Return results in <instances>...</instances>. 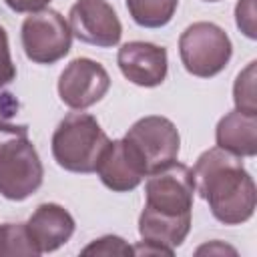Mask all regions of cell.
I'll return each instance as SVG.
<instances>
[{"instance_id":"cell-1","label":"cell","mask_w":257,"mask_h":257,"mask_svg":"<svg viewBox=\"0 0 257 257\" xmlns=\"http://www.w3.org/2000/svg\"><path fill=\"white\" fill-rule=\"evenodd\" d=\"M195 193H199L213 213L225 225H241L249 221L257 205V189L253 177L245 171L241 157L213 147L205 151L191 169Z\"/></svg>"},{"instance_id":"cell-2","label":"cell","mask_w":257,"mask_h":257,"mask_svg":"<svg viewBox=\"0 0 257 257\" xmlns=\"http://www.w3.org/2000/svg\"><path fill=\"white\" fill-rule=\"evenodd\" d=\"M108 143L110 139L92 114L70 112L58 122L52 135V157L64 171L86 175L96 171Z\"/></svg>"},{"instance_id":"cell-3","label":"cell","mask_w":257,"mask_h":257,"mask_svg":"<svg viewBox=\"0 0 257 257\" xmlns=\"http://www.w3.org/2000/svg\"><path fill=\"white\" fill-rule=\"evenodd\" d=\"M179 54L189 74L211 78L229 64L233 44L221 26L213 22H195L181 34Z\"/></svg>"},{"instance_id":"cell-4","label":"cell","mask_w":257,"mask_h":257,"mask_svg":"<svg viewBox=\"0 0 257 257\" xmlns=\"http://www.w3.org/2000/svg\"><path fill=\"white\" fill-rule=\"evenodd\" d=\"M44 169L28 133L0 145V195L10 201H24L42 185Z\"/></svg>"},{"instance_id":"cell-5","label":"cell","mask_w":257,"mask_h":257,"mask_svg":"<svg viewBox=\"0 0 257 257\" xmlns=\"http://www.w3.org/2000/svg\"><path fill=\"white\" fill-rule=\"evenodd\" d=\"M124 143L141 163L147 177L175 163L181 149L177 126L169 118L159 114L139 118L124 135Z\"/></svg>"},{"instance_id":"cell-6","label":"cell","mask_w":257,"mask_h":257,"mask_svg":"<svg viewBox=\"0 0 257 257\" xmlns=\"http://www.w3.org/2000/svg\"><path fill=\"white\" fill-rule=\"evenodd\" d=\"M72 44L68 20L50 8L32 12L22 22V48L36 64H54L64 58Z\"/></svg>"},{"instance_id":"cell-7","label":"cell","mask_w":257,"mask_h":257,"mask_svg":"<svg viewBox=\"0 0 257 257\" xmlns=\"http://www.w3.org/2000/svg\"><path fill=\"white\" fill-rule=\"evenodd\" d=\"M147 207L165 215H187L193 209L195 181L193 173L183 163H171L147 177L145 185Z\"/></svg>"},{"instance_id":"cell-8","label":"cell","mask_w":257,"mask_h":257,"mask_svg":"<svg viewBox=\"0 0 257 257\" xmlns=\"http://www.w3.org/2000/svg\"><path fill=\"white\" fill-rule=\"evenodd\" d=\"M72 36L80 42L110 48L122 36V24L106 0H76L68 12Z\"/></svg>"},{"instance_id":"cell-9","label":"cell","mask_w":257,"mask_h":257,"mask_svg":"<svg viewBox=\"0 0 257 257\" xmlns=\"http://www.w3.org/2000/svg\"><path fill=\"white\" fill-rule=\"evenodd\" d=\"M110 76L102 64L90 58H74L58 78V96L60 100L74 108L84 110L108 92Z\"/></svg>"},{"instance_id":"cell-10","label":"cell","mask_w":257,"mask_h":257,"mask_svg":"<svg viewBox=\"0 0 257 257\" xmlns=\"http://www.w3.org/2000/svg\"><path fill=\"white\" fill-rule=\"evenodd\" d=\"M116 64L126 80L145 88L163 84L169 70L167 50L143 40L122 44L116 54Z\"/></svg>"},{"instance_id":"cell-11","label":"cell","mask_w":257,"mask_h":257,"mask_svg":"<svg viewBox=\"0 0 257 257\" xmlns=\"http://www.w3.org/2000/svg\"><path fill=\"white\" fill-rule=\"evenodd\" d=\"M30 243L38 253H52L62 247L74 233V219L72 215L56 205V203H42L24 223Z\"/></svg>"},{"instance_id":"cell-12","label":"cell","mask_w":257,"mask_h":257,"mask_svg":"<svg viewBox=\"0 0 257 257\" xmlns=\"http://www.w3.org/2000/svg\"><path fill=\"white\" fill-rule=\"evenodd\" d=\"M96 175L100 177L102 185L114 193H128L137 189L143 179L147 177L141 163L124 143V139L110 141L104 153L98 159Z\"/></svg>"},{"instance_id":"cell-13","label":"cell","mask_w":257,"mask_h":257,"mask_svg":"<svg viewBox=\"0 0 257 257\" xmlns=\"http://www.w3.org/2000/svg\"><path fill=\"white\" fill-rule=\"evenodd\" d=\"M217 147L237 155L255 157L257 155V114H247L241 110L227 112L215 131Z\"/></svg>"},{"instance_id":"cell-14","label":"cell","mask_w":257,"mask_h":257,"mask_svg":"<svg viewBox=\"0 0 257 257\" xmlns=\"http://www.w3.org/2000/svg\"><path fill=\"white\" fill-rule=\"evenodd\" d=\"M191 229V213L187 215H165L145 205L139 217V233L143 241L157 243L175 251L189 235Z\"/></svg>"},{"instance_id":"cell-15","label":"cell","mask_w":257,"mask_h":257,"mask_svg":"<svg viewBox=\"0 0 257 257\" xmlns=\"http://www.w3.org/2000/svg\"><path fill=\"white\" fill-rule=\"evenodd\" d=\"M179 0H126L131 18L143 28H161L175 16Z\"/></svg>"},{"instance_id":"cell-16","label":"cell","mask_w":257,"mask_h":257,"mask_svg":"<svg viewBox=\"0 0 257 257\" xmlns=\"http://www.w3.org/2000/svg\"><path fill=\"white\" fill-rule=\"evenodd\" d=\"M255 66L257 62L251 60L235 78L233 84V100L235 108L247 114H257V96H255Z\"/></svg>"},{"instance_id":"cell-17","label":"cell","mask_w":257,"mask_h":257,"mask_svg":"<svg viewBox=\"0 0 257 257\" xmlns=\"http://www.w3.org/2000/svg\"><path fill=\"white\" fill-rule=\"evenodd\" d=\"M2 255H40L30 243L24 223H4L0 227V257Z\"/></svg>"},{"instance_id":"cell-18","label":"cell","mask_w":257,"mask_h":257,"mask_svg":"<svg viewBox=\"0 0 257 257\" xmlns=\"http://www.w3.org/2000/svg\"><path fill=\"white\" fill-rule=\"evenodd\" d=\"M80 255H106L108 257V255H135V253H133V247L124 239L116 235H104L92 241L90 245H86L80 251Z\"/></svg>"},{"instance_id":"cell-19","label":"cell","mask_w":257,"mask_h":257,"mask_svg":"<svg viewBox=\"0 0 257 257\" xmlns=\"http://www.w3.org/2000/svg\"><path fill=\"white\" fill-rule=\"evenodd\" d=\"M235 22L237 28L247 36V38H257V28H255V0H239L235 6Z\"/></svg>"},{"instance_id":"cell-20","label":"cell","mask_w":257,"mask_h":257,"mask_svg":"<svg viewBox=\"0 0 257 257\" xmlns=\"http://www.w3.org/2000/svg\"><path fill=\"white\" fill-rule=\"evenodd\" d=\"M16 78V66L10 56V46H8V34L0 26V88L10 84Z\"/></svg>"},{"instance_id":"cell-21","label":"cell","mask_w":257,"mask_h":257,"mask_svg":"<svg viewBox=\"0 0 257 257\" xmlns=\"http://www.w3.org/2000/svg\"><path fill=\"white\" fill-rule=\"evenodd\" d=\"M4 2L8 4L10 10L20 12V14L22 12H28V14L38 12V10H42L50 4V0H4Z\"/></svg>"},{"instance_id":"cell-22","label":"cell","mask_w":257,"mask_h":257,"mask_svg":"<svg viewBox=\"0 0 257 257\" xmlns=\"http://www.w3.org/2000/svg\"><path fill=\"white\" fill-rule=\"evenodd\" d=\"M133 253L135 255H173L175 251H171L167 247H161L157 243H151V241H141L139 245L133 247Z\"/></svg>"},{"instance_id":"cell-23","label":"cell","mask_w":257,"mask_h":257,"mask_svg":"<svg viewBox=\"0 0 257 257\" xmlns=\"http://www.w3.org/2000/svg\"><path fill=\"white\" fill-rule=\"evenodd\" d=\"M24 133H28L26 124H12V122H6V120L0 118V145L6 143L12 137H18V135H24Z\"/></svg>"},{"instance_id":"cell-24","label":"cell","mask_w":257,"mask_h":257,"mask_svg":"<svg viewBox=\"0 0 257 257\" xmlns=\"http://www.w3.org/2000/svg\"><path fill=\"white\" fill-rule=\"evenodd\" d=\"M203 253H209V255H213V253H221V255L231 253V255H235L237 251L233 247H229V245H223L221 241H213V243H207V245L197 249V255H203Z\"/></svg>"},{"instance_id":"cell-25","label":"cell","mask_w":257,"mask_h":257,"mask_svg":"<svg viewBox=\"0 0 257 257\" xmlns=\"http://www.w3.org/2000/svg\"><path fill=\"white\" fill-rule=\"evenodd\" d=\"M205 2H219V0H205Z\"/></svg>"},{"instance_id":"cell-26","label":"cell","mask_w":257,"mask_h":257,"mask_svg":"<svg viewBox=\"0 0 257 257\" xmlns=\"http://www.w3.org/2000/svg\"><path fill=\"white\" fill-rule=\"evenodd\" d=\"M0 227H2V225H0Z\"/></svg>"}]
</instances>
